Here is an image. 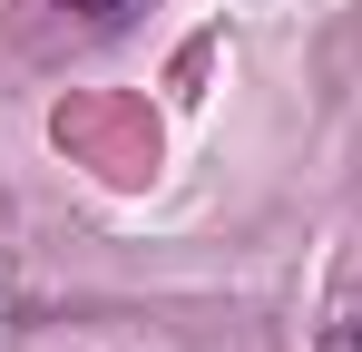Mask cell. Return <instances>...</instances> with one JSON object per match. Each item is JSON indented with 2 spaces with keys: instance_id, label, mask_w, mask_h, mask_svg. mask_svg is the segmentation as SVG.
I'll use <instances>...</instances> for the list:
<instances>
[{
  "instance_id": "1",
  "label": "cell",
  "mask_w": 362,
  "mask_h": 352,
  "mask_svg": "<svg viewBox=\"0 0 362 352\" xmlns=\"http://www.w3.org/2000/svg\"><path fill=\"white\" fill-rule=\"evenodd\" d=\"M69 10H118V0H69Z\"/></svg>"
}]
</instances>
